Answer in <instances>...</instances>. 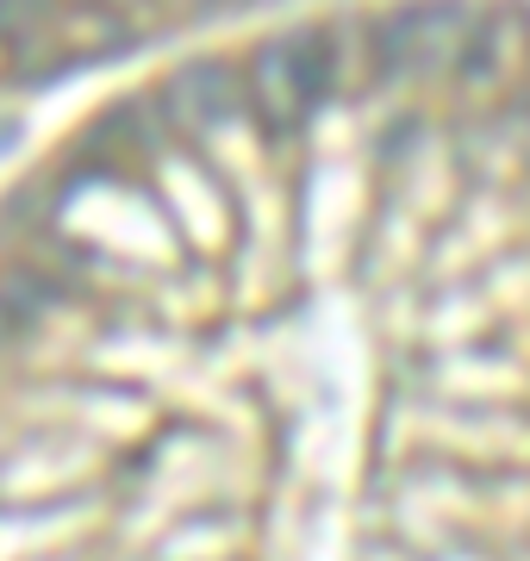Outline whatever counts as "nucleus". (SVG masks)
<instances>
[{"label": "nucleus", "mask_w": 530, "mask_h": 561, "mask_svg": "<svg viewBox=\"0 0 530 561\" xmlns=\"http://www.w3.org/2000/svg\"><path fill=\"white\" fill-rule=\"evenodd\" d=\"M337 88V32L331 25H287L263 38L244 62V101L268 131H300Z\"/></svg>", "instance_id": "1"}, {"label": "nucleus", "mask_w": 530, "mask_h": 561, "mask_svg": "<svg viewBox=\"0 0 530 561\" xmlns=\"http://www.w3.org/2000/svg\"><path fill=\"white\" fill-rule=\"evenodd\" d=\"M481 38L469 0H412L388 20H375V62L393 81H430L462 69Z\"/></svg>", "instance_id": "2"}, {"label": "nucleus", "mask_w": 530, "mask_h": 561, "mask_svg": "<svg viewBox=\"0 0 530 561\" xmlns=\"http://www.w3.org/2000/svg\"><path fill=\"white\" fill-rule=\"evenodd\" d=\"M163 106L182 131H219L244 106V76L231 62H187L163 81Z\"/></svg>", "instance_id": "3"}, {"label": "nucleus", "mask_w": 530, "mask_h": 561, "mask_svg": "<svg viewBox=\"0 0 530 561\" xmlns=\"http://www.w3.org/2000/svg\"><path fill=\"white\" fill-rule=\"evenodd\" d=\"M32 312H38V300H32V280H25V275H7V280H0V343L13 337V331H20Z\"/></svg>", "instance_id": "4"}, {"label": "nucleus", "mask_w": 530, "mask_h": 561, "mask_svg": "<svg viewBox=\"0 0 530 561\" xmlns=\"http://www.w3.org/2000/svg\"><path fill=\"white\" fill-rule=\"evenodd\" d=\"M206 7H238V0H206Z\"/></svg>", "instance_id": "5"}]
</instances>
